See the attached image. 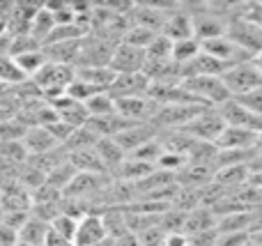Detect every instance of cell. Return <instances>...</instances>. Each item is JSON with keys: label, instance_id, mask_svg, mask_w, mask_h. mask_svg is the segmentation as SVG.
<instances>
[{"label": "cell", "instance_id": "6da1fadb", "mask_svg": "<svg viewBox=\"0 0 262 246\" xmlns=\"http://www.w3.org/2000/svg\"><path fill=\"white\" fill-rule=\"evenodd\" d=\"M223 37H228L249 58H253V55H258L262 51V30L255 23H251L249 18L239 16V14L226 16V32H223Z\"/></svg>", "mask_w": 262, "mask_h": 246}, {"label": "cell", "instance_id": "7a4b0ae2", "mask_svg": "<svg viewBox=\"0 0 262 246\" xmlns=\"http://www.w3.org/2000/svg\"><path fill=\"white\" fill-rule=\"evenodd\" d=\"M182 87H184L198 104L207 106V108H216L223 101L230 99L221 76H193V78L182 81Z\"/></svg>", "mask_w": 262, "mask_h": 246}, {"label": "cell", "instance_id": "3957f363", "mask_svg": "<svg viewBox=\"0 0 262 246\" xmlns=\"http://www.w3.org/2000/svg\"><path fill=\"white\" fill-rule=\"evenodd\" d=\"M221 81L232 99L262 87V76L258 74V69L253 67L251 60H244V62H237V64H232V67H228L226 72L221 74Z\"/></svg>", "mask_w": 262, "mask_h": 246}, {"label": "cell", "instance_id": "277c9868", "mask_svg": "<svg viewBox=\"0 0 262 246\" xmlns=\"http://www.w3.org/2000/svg\"><path fill=\"white\" fill-rule=\"evenodd\" d=\"M223 129H226V124L219 118L216 108H205V110H200L186 127H182L180 131L189 133V136L198 143H212L214 145V141L221 136Z\"/></svg>", "mask_w": 262, "mask_h": 246}, {"label": "cell", "instance_id": "5b68a950", "mask_svg": "<svg viewBox=\"0 0 262 246\" xmlns=\"http://www.w3.org/2000/svg\"><path fill=\"white\" fill-rule=\"evenodd\" d=\"M216 113H219V118L223 120L226 127L246 129V131H253V133H258L262 129V120L258 118V115H253L251 110H246L244 106H242L237 99H232V97L228 101H223L221 106H216Z\"/></svg>", "mask_w": 262, "mask_h": 246}, {"label": "cell", "instance_id": "8992f818", "mask_svg": "<svg viewBox=\"0 0 262 246\" xmlns=\"http://www.w3.org/2000/svg\"><path fill=\"white\" fill-rule=\"evenodd\" d=\"M145 51L136 49V46H129L124 41H120L115 46L113 55H111L108 67L113 69V74H140L145 67Z\"/></svg>", "mask_w": 262, "mask_h": 246}, {"label": "cell", "instance_id": "52a82bcc", "mask_svg": "<svg viewBox=\"0 0 262 246\" xmlns=\"http://www.w3.org/2000/svg\"><path fill=\"white\" fill-rule=\"evenodd\" d=\"M115 108H118V115H122L129 122H149L152 115L157 113V104L147 97H124V99H115Z\"/></svg>", "mask_w": 262, "mask_h": 246}, {"label": "cell", "instance_id": "ba28073f", "mask_svg": "<svg viewBox=\"0 0 262 246\" xmlns=\"http://www.w3.org/2000/svg\"><path fill=\"white\" fill-rule=\"evenodd\" d=\"M200 51L207 53V55H212V58L219 60V62H223L226 67H232V64H237V62L251 60L249 55H246L242 49H237L228 37H214V39L203 41V44H200Z\"/></svg>", "mask_w": 262, "mask_h": 246}, {"label": "cell", "instance_id": "9c48e42d", "mask_svg": "<svg viewBox=\"0 0 262 246\" xmlns=\"http://www.w3.org/2000/svg\"><path fill=\"white\" fill-rule=\"evenodd\" d=\"M49 106L55 110V118L60 120V122H64L67 127H72V129H78V127H85V122H88V110H85V106L81 104V101H74L72 97H67V95H62V97H58V99H53V101H49Z\"/></svg>", "mask_w": 262, "mask_h": 246}, {"label": "cell", "instance_id": "30bf717a", "mask_svg": "<svg viewBox=\"0 0 262 246\" xmlns=\"http://www.w3.org/2000/svg\"><path fill=\"white\" fill-rule=\"evenodd\" d=\"M149 87V81L145 74H115L113 83L108 87V95L113 99H124V97H143Z\"/></svg>", "mask_w": 262, "mask_h": 246}, {"label": "cell", "instance_id": "8fae6325", "mask_svg": "<svg viewBox=\"0 0 262 246\" xmlns=\"http://www.w3.org/2000/svg\"><path fill=\"white\" fill-rule=\"evenodd\" d=\"M159 131L152 127L149 122H140V124H131L127 127L124 131H120L118 136H115V143H118L120 147H122L124 154H131L134 150H138L140 145H145V143H149L152 138H157Z\"/></svg>", "mask_w": 262, "mask_h": 246}, {"label": "cell", "instance_id": "7c38bea8", "mask_svg": "<svg viewBox=\"0 0 262 246\" xmlns=\"http://www.w3.org/2000/svg\"><path fill=\"white\" fill-rule=\"evenodd\" d=\"M106 237V223L101 216H83L76 223L74 233V246H97Z\"/></svg>", "mask_w": 262, "mask_h": 246}, {"label": "cell", "instance_id": "4fadbf2b", "mask_svg": "<svg viewBox=\"0 0 262 246\" xmlns=\"http://www.w3.org/2000/svg\"><path fill=\"white\" fill-rule=\"evenodd\" d=\"M191 28H193V37L203 44L214 37H223L226 32V16L221 14H191Z\"/></svg>", "mask_w": 262, "mask_h": 246}, {"label": "cell", "instance_id": "5bb4252c", "mask_svg": "<svg viewBox=\"0 0 262 246\" xmlns=\"http://www.w3.org/2000/svg\"><path fill=\"white\" fill-rule=\"evenodd\" d=\"M161 35L170 41H182V39H191L193 37V28H191V14L186 12H175L166 14V21L161 26Z\"/></svg>", "mask_w": 262, "mask_h": 246}, {"label": "cell", "instance_id": "9a60e30c", "mask_svg": "<svg viewBox=\"0 0 262 246\" xmlns=\"http://www.w3.org/2000/svg\"><path fill=\"white\" fill-rule=\"evenodd\" d=\"M255 138H258V133L253 131L226 127L221 136L214 141V147L216 150H255Z\"/></svg>", "mask_w": 262, "mask_h": 246}, {"label": "cell", "instance_id": "2e32d148", "mask_svg": "<svg viewBox=\"0 0 262 246\" xmlns=\"http://www.w3.org/2000/svg\"><path fill=\"white\" fill-rule=\"evenodd\" d=\"M23 147H26L28 156L32 154H46V152L51 150H58V143H55V138L51 136L49 131H46L44 127H30L26 131V136H23Z\"/></svg>", "mask_w": 262, "mask_h": 246}, {"label": "cell", "instance_id": "e0dca14e", "mask_svg": "<svg viewBox=\"0 0 262 246\" xmlns=\"http://www.w3.org/2000/svg\"><path fill=\"white\" fill-rule=\"evenodd\" d=\"M95 152H97V156H99L106 173H113V170L127 159V154H124L122 147L115 143V138H99L95 145Z\"/></svg>", "mask_w": 262, "mask_h": 246}, {"label": "cell", "instance_id": "ac0fdd59", "mask_svg": "<svg viewBox=\"0 0 262 246\" xmlns=\"http://www.w3.org/2000/svg\"><path fill=\"white\" fill-rule=\"evenodd\" d=\"M154 166L145 164V161H138V159H131V156H127V159L122 161V164L118 166V168L113 170L115 177H120L122 182H129V184H138L143 182L145 177H149V175L154 173Z\"/></svg>", "mask_w": 262, "mask_h": 246}, {"label": "cell", "instance_id": "d6986e66", "mask_svg": "<svg viewBox=\"0 0 262 246\" xmlns=\"http://www.w3.org/2000/svg\"><path fill=\"white\" fill-rule=\"evenodd\" d=\"M67 161L76 168V173H92V175H108L101 166L99 156H97L95 147L90 150H74L67 152Z\"/></svg>", "mask_w": 262, "mask_h": 246}, {"label": "cell", "instance_id": "ffe728a7", "mask_svg": "<svg viewBox=\"0 0 262 246\" xmlns=\"http://www.w3.org/2000/svg\"><path fill=\"white\" fill-rule=\"evenodd\" d=\"M76 78L99 92H108L115 74L111 67H76Z\"/></svg>", "mask_w": 262, "mask_h": 246}, {"label": "cell", "instance_id": "44dd1931", "mask_svg": "<svg viewBox=\"0 0 262 246\" xmlns=\"http://www.w3.org/2000/svg\"><path fill=\"white\" fill-rule=\"evenodd\" d=\"M28 76L18 69L16 60L7 53H0V85H9V87H16L21 83H26Z\"/></svg>", "mask_w": 262, "mask_h": 246}, {"label": "cell", "instance_id": "7402d4cb", "mask_svg": "<svg viewBox=\"0 0 262 246\" xmlns=\"http://www.w3.org/2000/svg\"><path fill=\"white\" fill-rule=\"evenodd\" d=\"M219 187H242L249 182V168L246 166H223L214 173Z\"/></svg>", "mask_w": 262, "mask_h": 246}, {"label": "cell", "instance_id": "603a6c76", "mask_svg": "<svg viewBox=\"0 0 262 246\" xmlns=\"http://www.w3.org/2000/svg\"><path fill=\"white\" fill-rule=\"evenodd\" d=\"M46 235H49V226L41 219H28L23 223V228L18 230V239L32 246H44Z\"/></svg>", "mask_w": 262, "mask_h": 246}, {"label": "cell", "instance_id": "cb8c5ba5", "mask_svg": "<svg viewBox=\"0 0 262 246\" xmlns=\"http://www.w3.org/2000/svg\"><path fill=\"white\" fill-rule=\"evenodd\" d=\"M198 53H200V41L195 39V37H191V39L172 41L170 60L177 64V67H182V64H189Z\"/></svg>", "mask_w": 262, "mask_h": 246}, {"label": "cell", "instance_id": "d4e9b609", "mask_svg": "<svg viewBox=\"0 0 262 246\" xmlns=\"http://www.w3.org/2000/svg\"><path fill=\"white\" fill-rule=\"evenodd\" d=\"M83 106H85V110H88L90 118H104V115L118 113V108H115V99L108 95V92H97V95L90 97Z\"/></svg>", "mask_w": 262, "mask_h": 246}, {"label": "cell", "instance_id": "484cf974", "mask_svg": "<svg viewBox=\"0 0 262 246\" xmlns=\"http://www.w3.org/2000/svg\"><path fill=\"white\" fill-rule=\"evenodd\" d=\"M14 60H16L18 69H21L28 78H32L46 64V55H44V51H41V49L28 51V53H21V55H14Z\"/></svg>", "mask_w": 262, "mask_h": 246}, {"label": "cell", "instance_id": "4316f807", "mask_svg": "<svg viewBox=\"0 0 262 246\" xmlns=\"http://www.w3.org/2000/svg\"><path fill=\"white\" fill-rule=\"evenodd\" d=\"M157 35H159V32L147 30V28H143V26H131V23H129V28H127V32H124L122 41H124V44H129V46H136V49H143L145 51L149 44H152V39Z\"/></svg>", "mask_w": 262, "mask_h": 246}, {"label": "cell", "instance_id": "83f0119b", "mask_svg": "<svg viewBox=\"0 0 262 246\" xmlns=\"http://www.w3.org/2000/svg\"><path fill=\"white\" fill-rule=\"evenodd\" d=\"M28 127L21 122V120L14 115V118H7L0 122V143H21L23 136H26Z\"/></svg>", "mask_w": 262, "mask_h": 246}, {"label": "cell", "instance_id": "f1b7e54d", "mask_svg": "<svg viewBox=\"0 0 262 246\" xmlns=\"http://www.w3.org/2000/svg\"><path fill=\"white\" fill-rule=\"evenodd\" d=\"M76 223L78 221L74 219L72 214H58L53 221H51V233H55L60 239H64V242H72L74 239V233H76Z\"/></svg>", "mask_w": 262, "mask_h": 246}, {"label": "cell", "instance_id": "f546056e", "mask_svg": "<svg viewBox=\"0 0 262 246\" xmlns=\"http://www.w3.org/2000/svg\"><path fill=\"white\" fill-rule=\"evenodd\" d=\"M170 51H172V41L159 32L152 39V44L145 49V58L147 60H170Z\"/></svg>", "mask_w": 262, "mask_h": 246}, {"label": "cell", "instance_id": "4dcf8cb0", "mask_svg": "<svg viewBox=\"0 0 262 246\" xmlns=\"http://www.w3.org/2000/svg\"><path fill=\"white\" fill-rule=\"evenodd\" d=\"M237 101H239V104L244 106L246 110H251V113L258 115V118L262 120V87H258V90H253V92H249V95L237 97Z\"/></svg>", "mask_w": 262, "mask_h": 246}, {"label": "cell", "instance_id": "1f68e13d", "mask_svg": "<svg viewBox=\"0 0 262 246\" xmlns=\"http://www.w3.org/2000/svg\"><path fill=\"white\" fill-rule=\"evenodd\" d=\"M239 16L249 18L251 23H255V26L262 30V3H249V5H242L239 7Z\"/></svg>", "mask_w": 262, "mask_h": 246}, {"label": "cell", "instance_id": "d6a6232c", "mask_svg": "<svg viewBox=\"0 0 262 246\" xmlns=\"http://www.w3.org/2000/svg\"><path fill=\"white\" fill-rule=\"evenodd\" d=\"M251 62H253V67L258 69V74L262 76V51H260L258 55H253V58H251Z\"/></svg>", "mask_w": 262, "mask_h": 246}, {"label": "cell", "instance_id": "836d02e7", "mask_svg": "<svg viewBox=\"0 0 262 246\" xmlns=\"http://www.w3.org/2000/svg\"><path fill=\"white\" fill-rule=\"evenodd\" d=\"M255 147H258V150H262V129L258 131V138H255Z\"/></svg>", "mask_w": 262, "mask_h": 246}]
</instances>
